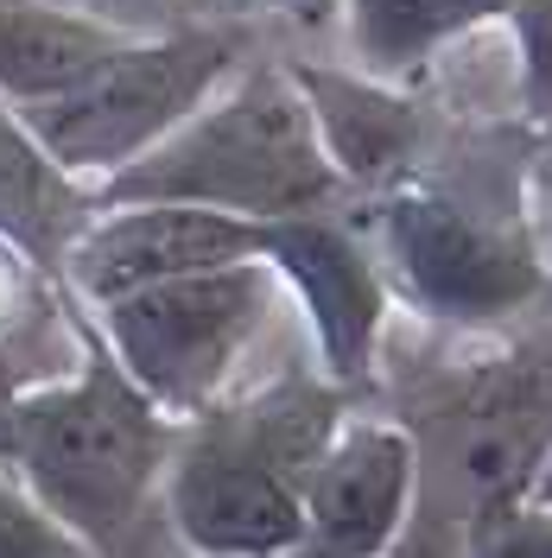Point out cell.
Segmentation results:
<instances>
[{
    "label": "cell",
    "instance_id": "cell-1",
    "mask_svg": "<svg viewBox=\"0 0 552 558\" xmlns=\"http://www.w3.org/2000/svg\"><path fill=\"white\" fill-rule=\"evenodd\" d=\"M356 393L317 368L223 393L178 418L159 508L197 558H292L305 539V476Z\"/></svg>",
    "mask_w": 552,
    "mask_h": 558
},
{
    "label": "cell",
    "instance_id": "cell-2",
    "mask_svg": "<svg viewBox=\"0 0 552 558\" xmlns=\"http://www.w3.org/2000/svg\"><path fill=\"white\" fill-rule=\"evenodd\" d=\"M76 337L83 362L64 381L33 387L0 413V463L96 558H121L159 501L178 418L140 393L89 317H76Z\"/></svg>",
    "mask_w": 552,
    "mask_h": 558
},
{
    "label": "cell",
    "instance_id": "cell-3",
    "mask_svg": "<svg viewBox=\"0 0 552 558\" xmlns=\"http://www.w3.org/2000/svg\"><path fill=\"white\" fill-rule=\"evenodd\" d=\"M96 204H197L248 222L337 209L349 197L324 159L311 108L286 64H242L178 121L159 146L89 191Z\"/></svg>",
    "mask_w": 552,
    "mask_h": 558
},
{
    "label": "cell",
    "instance_id": "cell-4",
    "mask_svg": "<svg viewBox=\"0 0 552 558\" xmlns=\"http://www.w3.org/2000/svg\"><path fill=\"white\" fill-rule=\"evenodd\" d=\"M369 247L394 305L457 337H483L533 312L552 286L520 191L489 197L483 184L425 166L369 197Z\"/></svg>",
    "mask_w": 552,
    "mask_h": 558
},
{
    "label": "cell",
    "instance_id": "cell-5",
    "mask_svg": "<svg viewBox=\"0 0 552 558\" xmlns=\"http://www.w3.org/2000/svg\"><path fill=\"white\" fill-rule=\"evenodd\" d=\"M242 51V26H184V33L159 38L134 33L96 70H83L70 89L38 96L13 114L58 172L96 191L103 178L134 166L146 146H159L223 76H236Z\"/></svg>",
    "mask_w": 552,
    "mask_h": 558
},
{
    "label": "cell",
    "instance_id": "cell-6",
    "mask_svg": "<svg viewBox=\"0 0 552 558\" xmlns=\"http://www.w3.org/2000/svg\"><path fill=\"white\" fill-rule=\"evenodd\" d=\"M279 299L286 286L267 260H229V267H197L115 292L89 305V324L159 413L191 418L236 387Z\"/></svg>",
    "mask_w": 552,
    "mask_h": 558
},
{
    "label": "cell",
    "instance_id": "cell-7",
    "mask_svg": "<svg viewBox=\"0 0 552 558\" xmlns=\"http://www.w3.org/2000/svg\"><path fill=\"white\" fill-rule=\"evenodd\" d=\"M261 260L279 274L286 299L305 317L317 375H331L349 393L375 387L394 292H387V274H381L369 235L349 229L337 209L274 216V222H261Z\"/></svg>",
    "mask_w": 552,
    "mask_h": 558
},
{
    "label": "cell",
    "instance_id": "cell-8",
    "mask_svg": "<svg viewBox=\"0 0 552 558\" xmlns=\"http://www.w3.org/2000/svg\"><path fill=\"white\" fill-rule=\"evenodd\" d=\"M419 508V438L407 418L356 413L305 476V539L292 558H394Z\"/></svg>",
    "mask_w": 552,
    "mask_h": 558
},
{
    "label": "cell",
    "instance_id": "cell-9",
    "mask_svg": "<svg viewBox=\"0 0 552 558\" xmlns=\"http://www.w3.org/2000/svg\"><path fill=\"white\" fill-rule=\"evenodd\" d=\"M229 260H261V222L197 204H96V216L64 247L83 305Z\"/></svg>",
    "mask_w": 552,
    "mask_h": 558
},
{
    "label": "cell",
    "instance_id": "cell-10",
    "mask_svg": "<svg viewBox=\"0 0 552 558\" xmlns=\"http://www.w3.org/2000/svg\"><path fill=\"white\" fill-rule=\"evenodd\" d=\"M299 96L311 108V128L324 159L337 166L344 191L375 197L387 184H400L432 159V114L407 83L375 76L356 64H286Z\"/></svg>",
    "mask_w": 552,
    "mask_h": 558
},
{
    "label": "cell",
    "instance_id": "cell-11",
    "mask_svg": "<svg viewBox=\"0 0 552 558\" xmlns=\"http://www.w3.org/2000/svg\"><path fill=\"white\" fill-rule=\"evenodd\" d=\"M128 38V26H108L96 13H70L51 0H0V102L26 108L38 96H58Z\"/></svg>",
    "mask_w": 552,
    "mask_h": 558
},
{
    "label": "cell",
    "instance_id": "cell-12",
    "mask_svg": "<svg viewBox=\"0 0 552 558\" xmlns=\"http://www.w3.org/2000/svg\"><path fill=\"white\" fill-rule=\"evenodd\" d=\"M337 13H344L356 70L407 83L457 38L495 26L508 13V0H337Z\"/></svg>",
    "mask_w": 552,
    "mask_h": 558
},
{
    "label": "cell",
    "instance_id": "cell-13",
    "mask_svg": "<svg viewBox=\"0 0 552 558\" xmlns=\"http://www.w3.org/2000/svg\"><path fill=\"white\" fill-rule=\"evenodd\" d=\"M515 51V108L520 128L552 146V0H508V13L495 20Z\"/></svg>",
    "mask_w": 552,
    "mask_h": 558
},
{
    "label": "cell",
    "instance_id": "cell-14",
    "mask_svg": "<svg viewBox=\"0 0 552 558\" xmlns=\"http://www.w3.org/2000/svg\"><path fill=\"white\" fill-rule=\"evenodd\" d=\"M464 558H552V501L495 495L464 521Z\"/></svg>",
    "mask_w": 552,
    "mask_h": 558
},
{
    "label": "cell",
    "instance_id": "cell-15",
    "mask_svg": "<svg viewBox=\"0 0 552 558\" xmlns=\"http://www.w3.org/2000/svg\"><path fill=\"white\" fill-rule=\"evenodd\" d=\"M0 558H96V553L0 463Z\"/></svg>",
    "mask_w": 552,
    "mask_h": 558
},
{
    "label": "cell",
    "instance_id": "cell-16",
    "mask_svg": "<svg viewBox=\"0 0 552 558\" xmlns=\"http://www.w3.org/2000/svg\"><path fill=\"white\" fill-rule=\"evenodd\" d=\"M520 204H527V229H533V247L552 274V146H533L527 153V172H520Z\"/></svg>",
    "mask_w": 552,
    "mask_h": 558
},
{
    "label": "cell",
    "instance_id": "cell-17",
    "mask_svg": "<svg viewBox=\"0 0 552 558\" xmlns=\"http://www.w3.org/2000/svg\"><path fill=\"white\" fill-rule=\"evenodd\" d=\"M520 495H527V501H552V438H547V451H540V463H533V476H527Z\"/></svg>",
    "mask_w": 552,
    "mask_h": 558
},
{
    "label": "cell",
    "instance_id": "cell-18",
    "mask_svg": "<svg viewBox=\"0 0 552 558\" xmlns=\"http://www.w3.org/2000/svg\"><path fill=\"white\" fill-rule=\"evenodd\" d=\"M261 7H305V0H261Z\"/></svg>",
    "mask_w": 552,
    "mask_h": 558
}]
</instances>
